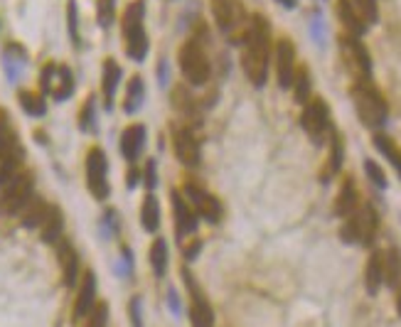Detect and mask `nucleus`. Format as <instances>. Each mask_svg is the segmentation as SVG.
Here are the masks:
<instances>
[{
    "mask_svg": "<svg viewBox=\"0 0 401 327\" xmlns=\"http://www.w3.org/2000/svg\"><path fill=\"white\" fill-rule=\"evenodd\" d=\"M337 18L342 20V25L347 28L349 35H357V38H362V35L367 33V23L359 18V13L354 10L352 0H337Z\"/></svg>",
    "mask_w": 401,
    "mask_h": 327,
    "instance_id": "412c9836",
    "label": "nucleus"
},
{
    "mask_svg": "<svg viewBox=\"0 0 401 327\" xmlns=\"http://www.w3.org/2000/svg\"><path fill=\"white\" fill-rule=\"evenodd\" d=\"M352 101L357 108L359 121L367 128H382L389 118V106L387 98L379 93V89H374L369 81H357L352 86Z\"/></svg>",
    "mask_w": 401,
    "mask_h": 327,
    "instance_id": "f03ea898",
    "label": "nucleus"
},
{
    "mask_svg": "<svg viewBox=\"0 0 401 327\" xmlns=\"http://www.w3.org/2000/svg\"><path fill=\"white\" fill-rule=\"evenodd\" d=\"M106 173H109L106 153L101 148H91L89 155H86V187H89L91 197H96L99 202H104L111 192Z\"/></svg>",
    "mask_w": 401,
    "mask_h": 327,
    "instance_id": "1a4fd4ad",
    "label": "nucleus"
},
{
    "mask_svg": "<svg viewBox=\"0 0 401 327\" xmlns=\"http://www.w3.org/2000/svg\"><path fill=\"white\" fill-rule=\"evenodd\" d=\"M293 74H296V47L284 38L276 42V76L281 89H288L293 84Z\"/></svg>",
    "mask_w": 401,
    "mask_h": 327,
    "instance_id": "2eb2a0df",
    "label": "nucleus"
},
{
    "mask_svg": "<svg viewBox=\"0 0 401 327\" xmlns=\"http://www.w3.org/2000/svg\"><path fill=\"white\" fill-rule=\"evenodd\" d=\"M180 59V71H182L185 81L192 86H202L209 81V74H212V67H209L207 52L202 47V40L199 38H190L187 42L180 47L178 52Z\"/></svg>",
    "mask_w": 401,
    "mask_h": 327,
    "instance_id": "20e7f679",
    "label": "nucleus"
},
{
    "mask_svg": "<svg viewBox=\"0 0 401 327\" xmlns=\"http://www.w3.org/2000/svg\"><path fill=\"white\" fill-rule=\"evenodd\" d=\"M374 148H377L379 153H382L384 158L394 165V170L401 175V148L399 145L394 143L389 136H384V133H377V136H374Z\"/></svg>",
    "mask_w": 401,
    "mask_h": 327,
    "instance_id": "cd10ccee",
    "label": "nucleus"
},
{
    "mask_svg": "<svg viewBox=\"0 0 401 327\" xmlns=\"http://www.w3.org/2000/svg\"><path fill=\"white\" fill-rule=\"evenodd\" d=\"M143 18H146L143 0H133L123 13V42H126V54L133 62H143L148 54V35L143 28Z\"/></svg>",
    "mask_w": 401,
    "mask_h": 327,
    "instance_id": "7ed1b4c3",
    "label": "nucleus"
},
{
    "mask_svg": "<svg viewBox=\"0 0 401 327\" xmlns=\"http://www.w3.org/2000/svg\"><path fill=\"white\" fill-rule=\"evenodd\" d=\"M377 226H379L377 210L372 205H364L359 210H354L349 217H344L340 239L344 243H364V246H369L374 241Z\"/></svg>",
    "mask_w": 401,
    "mask_h": 327,
    "instance_id": "423d86ee",
    "label": "nucleus"
},
{
    "mask_svg": "<svg viewBox=\"0 0 401 327\" xmlns=\"http://www.w3.org/2000/svg\"><path fill=\"white\" fill-rule=\"evenodd\" d=\"M182 276H185V285L190 290V320H192V327H212L214 325V313H212V305L209 300L204 298V290L199 288V283L192 278V273H187V268H182Z\"/></svg>",
    "mask_w": 401,
    "mask_h": 327,
    "instance_id": "9b49d317",
    "label": "nucleus"
},
{
    "mask_svg": "<svg viewBox=\"0 0 401 327\" xmlns=\"http://www.w3.org/2000/svg\"><path fill=\"white\" fill-rule=\"evenodd\" d=\"M143 98H146V84H143V76H131L128 81V89H126V101H123V111L131 116L136 113L138 108L143 106Z\"/></svg>",
    "mask_w": 401,
    "mask_h": 327,
    "instance_id": "bb28decb",
    "label": "nucleus"
},
{
    "mask_svg": "<svg viewBox=\"0 0 401 327\" xmlns=\"http://www.w3.org/2000/svg\"><path fill=\"white\" fill-rule=\"evenodd\" d=\"M364 173H367V178L372 180L374 185L379 187V190H387V175H384V170L379 168L374 160H364Z\"/></svg>",
    "mask_w": 401,
    "mask_h": 327,
    "instance_id": "4c0bfd02",
    "label": "nucleus"
},
{
    "mask_svg": "<svg viewBox=\"0 0 401 327\" xmlns=\"http://www.w3.org/2000/svg\"><path fill=\"white\" fill-rule=\"evenodd\" d=\"M173 106L175 111H180L185 118H197V103H194V96H190V91L185 86H175L173 89Z\"/></svg>",
    "mask_w": 401,
    "mask_h": 327,
    "instance_id": "473e14b6",
    "label": "nucleus"
},
{
    "mask_svg": "<svg viewBox=\"0 0 401 327\" xmlns=\"http://www.w3.org/2000/svg\"><path fill=\"white\" fill-rule=\"evenodd\" d=\"M148 258H151V266H153V271H156V276L158 278L165 276V271H168V243H165V239L158 236L156 241H153L151 251H148Z\"/></svg>",
    "mask_w": 401,
    "mask_h": 327,
    "instance_id": "7c9ffc66",
    "label": "nucleus"
},
{
    "mask_svg": "<svg viewBox=\"0 0 401 327\" xmlns=\"http://www.w3.org/2000/svg\"><path fill=\"white\" fill-rule=\"evenodd\" d=\"M182 195H185V200L192 205V210L197 212V217H202V219L209 222V224H219L224 210H222V202H219L217 197L209 195L207 190H202L194 180H185Z\"/></svg>",
    "mask_w": 401,
    "mask_h": 327,
    "instance_id": "6e6552de",
    "label": "nucleus"
},
{
    "mask_svg": "<svg viewBox=\"0 0 401 327\" xmlns=\"http://www.w3.org/2000/svg\"><path fill=\"white\" fill-rule=\"evenodd\" d=\"M18 98H20V106H23V111L30 113V116L40 118V116H45V113H47V103H45V96H40V93L20 91Z\"/></svg>",
    "mask_w": 401,
    "mask_h": 327,
    "instance_id": "72a5a7b5",
    "label": "nucleus"
},
{
    "mask_svg": "<svg viewBox=\"0 0 401 327\" xmlns=\"http://www.w3.org/2000/svg\"><path fill=\"white\" fill-rule=\"evenodd\" d=\"M143 148H146V126L141 123H131L126 131L121 133V153L128 163H136L141 158Z\"/></svg>",
    "mask_w": 401,
    "mask_h": 327,
    "instance_id": "dca6fc26",
    "label": "nucleus"
},
{
    "mask_svg": "<svg viewBox=\"0 0 401 327\" xmlns=\"http://www.w3.org/2000/svg\"><path fill=\"white\" fill-rule=\"evenodd\" d=\"M384 283V271H382V253L374 251L372 256L367 258V266H364V288H367V295H377L379 288Z\"/></svg>",
    "mask_w": 401,
    "mask_h": 327,
    "instance_id": "5701e85b",
    "label": "nucleus"
},
{
    "mask_svg": "<svg viewBox=\"0 0 401 327\" xmlns=\"http://www.w3.org/2000/svg\"><path fill=\"white\" fill-rule=\"evenodd\" d=\"M340 45H342L344 57H347L349 64H352V69L359 74V81H369V76H372V59H369L367 47L359 42L357 35H349V33L342 35Z\"/></svg>",
    "mask_w": 401,
    "mask_h": 327,
    "instance_id": "4468645a",
    "label": "nucleus"
},
{
    "mask_svg": "<svg viewBox=\"0 0 401 327\" xmlns=\"http://www.w3.org/2000/svg\"><path fill=\"white\" fill-rule=\"evenodd\" d=\"M382 271H384V283L389 288H399L401 285V251L392 246L387 253H382Z\"/></svg>",
    "mask_w": 401,
    "mask_h": 327,
    "instance_id": "b1692460",
    "label": "nucleus"
},
{
    "mask_svg": "<svg viewBox=\"0 0 401 327\" xmlns=\"http://www.w3.org/2000/svg\"><path fill=\"white\" fill-rule=\"evenodd\" d=\"M168 79H170V76H168V64H165V62H161V84L165 86Z\"/></svg>",
    "mask_w": 401,
    "mask_h": 327,
    "instance_id": "49530a36",
    "label": "nucleus"
},
{
    "mask_svg": "<svg viewBox=\"0 0 401 327\" xmlns=\"http://www.w3.org/2000/svg\"><path fill=\"white\" fill-rule=\"evenodd\" d=\"M291 86H293V98L306 106L310 101V71H308V67H298Z\"/></svg>",
    "mask_w": 401,
    "mask_h": 327,
    "instance_id": "c756f323",
    "label": "nucleus"
},
{
    "mask_svg": "<svg viewBox=\"0 0 401 327\" xmlns=\"http://www.w3.org/2000/svg\"><path fill=\"white\" fill-rule=\"evenodd\" d=\"M106 323H109V305L96 303L94 308L89 310V315H86L84 327H106Z\"/></svg>",
    "mask_w": 401,
    "mask_h": 327,
    "instance_id": "e433bc0d",
    "label": "nucleus"
},
{
    "mask_svg": "<svg viewBox=\"0 0 401 327\" xmlns=\"http://www.w3.org/2000/svg\"><path fill=\"white\" fill-rule=\"evenodd\" d=\"M40 231H42V241L45 243H57L62 239V231H64V217H62L59 207H50L47 214H45L42 224H40Z\"/></svg>",
    "mask_w": 401,
    "mask_h": 327,
    "instance_id": "4be33fe9",
    "label": "nucleus"
},
{
    "mask_svg": "<svg viewBox=\"0 0 401 327\" xmlns=\"http://www.w3.org/2000/svg\"><path fill=\"white\" fill-rule=\"evenodd\" d=\"M173 148H175V158L180 160L187 168H197L199 160H202V150L199 143L194 138V133L187 126H173Z\"/></svg>",
    "mask_w": 401,
    "mask_h": 327,
    "instance_id": "f8f14e48",
    "label": "nucleus"
},
{
    "mask_svg": "<svg viewBox=\"0 0 401 327\" xmlns=\"http://www.w3.org/2000/svg\"><path fill=\"white\" fill-rule=\"evenodd\" d=\"M170 202L175 212V231H178V241H185L187 236H192L197 231V212L192 210L185 195L180 190H170Z\"/></svg>",
    "mask_w": 401,
    "mask_h": 327,
    "instance_id": "ddd939ff",
    "label": "nucleus"
},
{
    "mask_svg": "<svg viewBox=\"0 0 401 327\" xmlns=\"http://www.w3.org/2000/svg\"><path fill=\"white\" fill-rule=\"evenodd\" d=\"M168 305H173V310H175V313H178V310H180V303H178V295H175V293H173V290H170V293H168Z\"/></svg>",
    "mask_w": 401,
    "mask_h": 327,
    "instance_id": "de8ad7c7",
    "label": "nucleus"
},
{
    "mask_svg": "<svg viewBox=\"0 0 401 327\" xmlns=\"http://www.w3.org/2000/svg\"><path fill=\"white\" fill-rule=\"evenodd\" d=\"M301 126L303 131L310 136L313 143L320 145L325 140V133L330 131V108L322 98H310L303 108V116H301Z\"/></svg>",
    "mask_w": 401,
    "mask_h": 327,
    "instance_id": "9d476101",
    "label": "nucleus"
},
{
    "mask_svg": "<svg viewBox=\"0 0 401 327\" xmlns=\"http://www.w3.org/2000/svg\"><path fill=\"white\" fill-rule=\"evenodd\" d=\"M397 310H399V318H401V285H399V295H397Z\"/></svg>",
    "mask_w": 401,
    "mask_h": 327,
    "instance_id": "8fccbe9b",
    "label": "nucleus"
},
{
    "mask_svg": "<svg viewBox=\"0 0 401 327\" xmlns=\"http://www.w3.org/2000/svg\"><path fill=\"white\" fill-rule=\"evenodd\" d=\"M212 5V18L217 23L219 33L227 35L231 42H241L246 33V10L241 0H209Z\"/></svg>",
    "mask_w": 401,
    "mask_h": 327,
    "instance_id": "39448f33",
    "label": "nucleus"
},
{
    "mask_svg": "<svg viewBox=\"0 0 401 327\" xmlns=\"http://www.w3.org/2000/svg\"><path fill=\"white\" fill-rule=\"evenodd\" d=\"M96 305V273L86 271L79 285V295L74 300V320H84Z\"/></svg>",
    "mask_w": 401,
    "mask_h": 327,
    "instance_id": "f3484780",
    "label": "nucleus"
},
{
    "mask_svg": "<svg viewBox=\"0 0 401 327\" xmlns=\"http://www.w3.org/2000/svg\"><path fill=\"white\" fill-rule=\"evenodd\" d=\"M114 8L116 0H99V25L101 28H109L111 20H114Z\"/></svg>",
    "mask_w": 401,
    "mask_h": 327,
    "instance_id": "a19ab883",
    "label": "nucleus"
},
{
    "mask_svg": "<svg viewBox=\"0 0 401 327\" xmlns=\"http://www.w3.org/2000/svg\"><path fill=\"white\" fill-rule=\"evenodd\" d=\"M71 91H74V76H71V69H69V67H57L52 96L57 98V101H64V98L71 96Z\"/></svg>",
    "mask_w": 401,
    "mask_h": 327,
    "instance_id": "2f4dec72",
    "label": "nucleus"
},
{
    "mask_svg": "<svg viewBox=\"0 0 401 327\" xmlns=\"http://www.w3.org/2000/svg\"><path fill=\"white\" fill-rule=\"evenodd\" d=\"M138 183H141V173L131 168V170L126 173V187H128V190H133V187H136Z\"/></svg>",
    "mask_w": 401,
    "mask_h": 327,
    "instance_id": "a18cd8bd",
    "label": "nucleus"
},
{
    "mask_svg": "<svg viewBox=\"0 0 401 327\" xmlns=\"http://www.w3.org/2000/svg\"><path fill=\"white\" fill-rule=\"evenodd\" d=\"M66 20H69V38L79 47V20H76V0H69L66 5Z\"/></svg>",
    "mask_w": 401,
    "mask_h": 327,
    "instance_id": "58836bf2",
    "label": "nucleus"
},
{
    "mask_svg": "<svg viewBox=\"0 0 401 327\" xmlns=\"http://www.w3.org/2000/svg\"><path fill=\"white\" fill-rule=\"evenodd\" d=\"M57 256H59V266H62V280H64L66 288H71V285L76 283V278H79V256H76L74 246H71L66 239L59 241Z\"/></svg>",
    "mask_w": 401,
    "mask_h": 327,
    "instance_id": "a211bd4d",
    "label": "nucleus"
},
{
    "mask_svg": "<svg viewBox=\"0 0 401 327\" xmlns=\"http://www.w3.org/2000/svg\"><path fill=\"white\" fill-rule=\"evenodd\" d=\"M128 318H131L133 327H143V320H141V300L133 298L131 303H128Z\"/></svg>",
    "mask_w": 401,
    "mask_h": 327,
    "instance_id": "79ce46f5",
    "label": "nucleus"
},
{
    "mask_svg": "<svg viewBox=\"0 0 401 327\" xmlns=\"http://www.w3.org/2000/svg\"><path fill=\"white\" fill-rule=\"evenodd\" d=\"M330 138H332V140H330V155H327V165H325V170H322V183H327V180H332V175L340 173L342 158H344L342 138L337 136V133H332Z\"/></svg>",
    "mask_w": 401,
    "mask_h": 327,
    "instance_id": "a878e982",
    "label": "nucleus"
},
{
    "mask_svg": "<svg viewBox=\"0 0 401 327\" xmlns=\"http://www.w3.org/2000/svg\"><path fill=\"white\" fill-rule=\"evenodd\" d=\"M357 185H354L352 178H344L342 185H340V192H337L335 197V207H332V212H335V217H349L354 210H357Z\"/></svg>",
    "mask_w": 401,
    "mask_h": 327,
    "instance_id": "aec40b11",
    "label": "nucleus"
},
{
    "mask_svg": "<svg viewBox=\"0 0 401 327\" xmlns=\"http://www.w3.org/2000/svg\"><path fill=\"white\" fill-rule=\"evenodd\" d=\"M94 126H96V98L89 96L84 106H81L79 128H81V131H94Z\"/></svg>",
    "mask_w": 401,
    "mask_h": 327,
    "instance_id": "c9c22d12",
    "label": "nucleus"
},
{
    "mask_svg": "<svg viewBox=\"0 0 401 327\" xmlns=\"http://www.w3.org/2000/svg\"><path fill=\"white\" fill-rule=\"evenodd\" d=\"M50 205H45L42 200H37V197H33V200L28 202V207H25L20 214H23V226H28V229H35V226L42 224L45 214H47Z\"/></svg>",
    "mask_w": 401,
    "mask_h": 327,
    "instance_id": "c85d7f7f",
    "label": "nucleus"
},
{
    "mask_svg": "<svg viewBox=\"0 0 401 327\" xmlns=\"http://www.w3.org/2000/svg\"><path fill=\"white\" fill-rule=\"evenodd\" d=\"M352 5H354V10L359 13V18H362L367 25H372V23H377V20H379L377 0H352Z\"/></svg>",
    "mask_w": 401,
    "mask_h": 327,
    "instance_id": "f704fd0d",
    "label": "nucleus"
},
{
    "mask_svg": "<svg viewBox=\"0 0 401 327\" xmlns=\"http://www.w3.org/2000/svg\"><path fill=\"white\" fill-rule=\"evenodd\" d=\"M244 52H241V69L246 79L254 86H264L269 79V62H271V25L264 15H254L246 23L244 33Z\"/></svg>",
    "mask_w": 401,
    "mask_h": 327,
    "instance_id": "f257e3e1",
    "label": "nucleus"
},
{
    "mask_svg": "<svg viewBox=\"0 0 401 327\" xmlns=\"http://www.w3.org/2000/svg\"><path fill=\"white\" fill-rule=\"evenodd\" d=\"M284 8H296V0H279Z\"/></svg>",
    "mask_w": 401,
    "mask_h": 327,
    "instance_id": "09e8293b",
    "label": "nucleus"
},
{
    "mask_svg": "<svg viewBox=\"0 0 401 327\" xmlns=\"http://www.w3.org/2000/svg\"><path fill=\"white\" fill-rule=\"evenodd\" d=\"M54 76H57V64H45L42 74H40V86H42L45 93H52V86H54Z\"/></svg>",
    "mask_w": 401,
    "mask_h": 327,
    "instance_id": "ea45409f",
    "label": "nucleus"
},
{
    "mask_svg": "<svg viewBox=\"0 0 401 327\" xmlns=\"http://www.w3.org/2000/svg\"><path fill=\"white\" fill-rule=\"evenodd\" d=\"M199 248H202V241H197V239H194L192 241V246H185V258H187V261H192V258H197V253H199Z\"/></svg>",
    "mask_w": 401,
    "mask_h": 327,
    "instance_id": "c03bdc74",
    "label": "nucleus"
},
{
    "mask_svg": "<svg viewBox=\"0 0 401 327\" xmlns=\"http://www.w3.org/2000/svg\"><path fill=\"white\" fill-rule=\"evenodd\" d=\"M141 224L148 234L158 231V226H161V205H158V197L153 192L141 205Z\"/></svg>",
    "mask_w": 401,
    "mask_h": 327,
    "instance_id": "393cba45",
    "label": "nucleus"
},
{
    "mask_svg": "<svg viewBox=\"0 0 401 327\" xmlns=\"http://www.w3.org/2000/svg\"><path fill=\"white\" fill-rule=\"evenodd\" d=\"M146 185H148V190H156V185H158V178H156V160H151V163L146 165Z\"/></svg>",
    "mask_w": 401,
    "mask_h": 327,
    "instance_id": "37998d69",
    "label": "nucleus"
},
{
    "mask_svg": "<svg viewBox=\"0 0 401 327\" xmlns=\"http://www.w3.org/2000/svg\"><path fill=\"white\" fill-rule=\"evenodd\" d=\"M121 67H118L116 59H106L104 62V71H101V93H104V106L111 111L114 106V96H116V89L121 84Z\"/></svg>",
    "mask_w": 401,
    "mask_h": 327,
    "instance_id": "6ab92c4d",
    "label": "nucleus"
},
{
    "mask_svg": "<svg viewBox=\"0 0 401 327\" xmlns=\"http://www.w3.org/2000/svg\"><path fill=\"white\" fill-rule=\"evenodd\" d=\"M33 200V175L30 173H18L13 180L5 183L3 197H0V214L13 217L28 207V202Z\"/></svg>",
    "mask_w": 401,
    "mask_h": 327,
    "instance_id": "0eeeda50",
    "label": "nucleus"
}]
</instances>
